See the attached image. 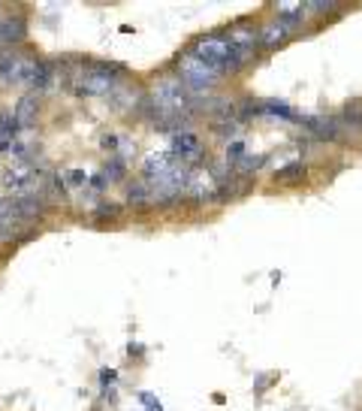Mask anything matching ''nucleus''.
<instances>
[{
    "label": "nucleus",
    "mask_w": 362,
    "mask_h": 411,
    "mask_svg": "<svg viewBox=\"0 0 362 411\" xmlns=\"http://www.w3.org/2000/svg\"><path fill=\"white\" fill-rule=\"evenodd\" d=\"M190 55L200 58L202 64H209V67H214L221 76H236L244 64H248L251 58L244 55L242 49L232 46V40L224 34V31H212V34H202L197 36V40L190 43Z\"/></svg>",
    "instance_id": "f257e3e1"
},
{
    "label": "nucleus",
    "mask_w": 362,
    "mask_h": 411,
    "mask_svg": "<svg viewBox=\"0 0 362 411\" xmlns=\"http://www.w3.org/2000/svg\"><path fill=\"white\" fill-rule=\"evenodd\" d=\"M118 73H121V67H115V64L90 61L82 70L70 73V85L79 97H109L115 88L124 85V79Z\"/></svg>",
    "instance_id": "f03ea898"
},
{
    "label": "nucleus",
    "mask_w": 362,
    "mask_h": 411,
    "mask_svg": "<svg viewBox=\"0 0 362 411\" xmlns=\"http://www.w3.org/2000/svg\"><path fill=\"white\" fill-rule=\"evenodd\" d=\"M175 67H178V79H181V85L190 91V97H209L214 88H217V82L224 79L221 73H217L214 67H209V64H202L200 58H193L190 51L185 49L181 55L175 58Z\"/></svg>",
    "instance_id": "7ed1b4c3"
},
{
    "label": "nucleus",
    "mask_w": 362,
    "mask_h": 411,
    "mask_svg": "<svg viewBox=\"0 0 362 411\" xmlns=\"http://www.w3.org/2000/svg\"><path fill=\"white\" fill-rule=\"evenodd\" d=\"M170 151L175 154V161H181L185 166H193L197 161H202V154H205L200 133L190 131V127H181V131L172 133V148Z\"/></svg>",
    "instance_id": "20e7f679"
},
{
    "label": "nucleus",
    "mask_w": 362,
    "mask_h": 411,
    "mask_svg": "<svg viewBox=\"0 0 362 411\" xmlns=\"http://www.w3.org/2000/svg\"><path fill=\"white\" fill-rule=\"evenodd\" d=\"M299 24H302V21H290V19L272 16L269 21L260 24V46H263V49H278V46H284L296 31H299Z\"/></svg>",
    "instance_id": "39448f33"
},
{
    "label": "nucleus",
    "mask_w": 362,
    "mask_h": 411,
    "mask_svg": "<svg viewBox=\"0 0 362 411\" xmlns=\"http://www.w3.org/2000/svg\"><path fill=\"white\" fill-rule=\"evenodd\" d=\"M302 131L311 133L317 143H335L341 136V124L335 115H302Z\"/></svg>",
    "instance_id": "423d86ee"
},
{
    "label": "nucleus",
    "mask_w": 362,
    "mask_h": 411,
    "mask_svg": "<svg viewBox=\"0 0 362 411\" xmlns=\"http://www.w3.org/2000/svg\"><path fill=\"white\" fill-rule=\"evenodd\" d=\"M227 36L232 40L236 49H242L248 58H254V49L260 46V24H254L251 19H239V21H232Z\"/></svg>",
    "instance_id": "0eeeda50"
},
{
    "label": "nucleus",
    "mask_w": 362,
    "mask_h": 411,
    "mask_svg": "<svg viewBox=\"0 0 362 411\" xmlns=\"http://www.w3.org/2000/svg\"><path fill=\"white\" fill-rule=\"evenodd\" d=\"M124 203L136 212H145L154 209V200H151V188L142 182V178H133V182H124Z\"/></svg>",
    "instance_id": "6e6552de"
},
{
    "label": "nucleus",
    "mask_w": 362,
    "mask_h": 411,
    "mask_svg": "<svg viewBox=\"0 0 362 411\" xmlns=\"http://www.w3.org/2000/svg\"><path fill=\"white\" fill-rule=\"evenodd\" d=\"M12 115L19 118L21 127H33V124H36V115H40V100H36V94H24V97L16 103Z\"/></svg>",
    "instance_id": "1a4fd4ad"
},
{
    "label": "nucleus",
    "mask_w": 362,
    "mask_h": 411,
    "mask_svg": "<svg viewBox=\"0 0 362 411\" xmlns=\"http://www.w3.org/2000/svg\"><path fill=\"white\" fill-rule=\"evenodd\" d=\"M127 166H130V163H127V161H121V158H115V154H112V158H109L106 163L100 166V176L106 178V185H118V182H127Z\"/></svg>",
    "instance_id": "9d476101"
},
{
    "label": "nucleus",
    "mask_w": 362,
    "mask_h": 411,
    "mask_svg": "<svg viewBox=\"0 0 362 411\" xmlns=\"http://www.w3.org/2000/svg\"><path fill=\"white\" fill-rule=\"evenodd\" d=\"M278 19H290V21H305L308 19V6L299 4V0H284V4H275L272 6Z\"/></svg>",
    "instance_id": "9b49d317"
},
{
    "label": "nucleus",
    "mask_w": 362,
    "mask_h": 411,
    "mask_svg": "<svg viewBox=\"0 0 362 411\" xmlns=\"http://www.w3.org/2000/svg\"><path fill=\"white\" fill-rule=\"evenodd\" d=\"M299 176H305V163H302V161H296V163H290V166H281V170H278V178H284V182H290V178H299Z\"/></svg>",
    "instance_id": "f8f14e48"
}]
</instances>
